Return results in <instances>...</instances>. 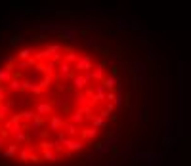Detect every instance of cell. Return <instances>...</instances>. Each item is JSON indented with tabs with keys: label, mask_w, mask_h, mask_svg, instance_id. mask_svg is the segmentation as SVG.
Masks as SVG:
<instances>
[{
	"label": "cell",
	"mask_w": 191,
	"mask_h": 166,
	"mask_svg": "<svg viewBox=\"0 0 191 166\" xmlns=\"http://www.w3.org/2000/svg\"><path fill=\"white\" fill-rule=\"evenodd\" d=\"M12 141H15V143H27V145H31V134L27 132V130H17V132H14L12 134Z\"/></svg>",
	"instance_id": "cell-6"
},
{
	"label": "cell",
	"mask_w": 191,
	"mask_h": 166,
	"mask_svg": "<svg viewBox=\"0 0 191 166\" xmlns=\"http://www.w3.org/2000/svg\"><path fill=\"white\" fill-rule=\"evenodd\" d=\"M14 80H25V75H23V71H15V73H14Z\"/></svg>",
	"instance_id": "cell-30"
},
{
	"label": "cell",
	"mask_w": 191,
	"mask_h": 166,
	"mask_svg": "<svg viewBox=\"0 0 191 166\" xmlns=\"http://www.w3.org/2000/svg\"><path fill=\"white\" fill-rule=\"evenodd\" d=\"M79 59H80V54H79V52H69V54H65V56H63V61H65V63H69V65H73V67L77 65V61H79Z\"/></svg>",
	"instance_id": "cell-17"
},
{
	"label": "cell",
	"mask_w": 191,
	"mask_h": 166,
	"mask_svg": "<svg viewBox=\"0 0 191 166\" xmlns=\"http://www.w3.org/2000/svg\"><path fill=\"white\" fill-rule=\"evenodd\" d=\"M56 111V99H46V101H38L36 107H35V113L42 118H50Z\"/></svg>",
	"instance_id": "cell-1"
},
{
	"label": "cell",
	"mask_w": 191,
	"mask_h": 166,
	"mask_svg": "<svg viewBox=\"0 0 191 166\" xmlns=\"http://www.w3.org/2000/svg\"><path fill=\"white\" fill-rule=\"evenodd\" d=\"M44 158H42V153H31V158H29V164H42Z\"/></svg>",
	"instance_id": "cell-27"
},
{
	"label": "cell",
	"mask_w": 191,
	"mask_h": 166,
	"mask_svg": "<svg viewBox=\"0 0 191 166\" xmlns=\"http://www.w3.org/2000/svg\"><path fill=\"white\" fill-rule=\"evenodd\" d=\"M59 40L69 42V40H73V35H71V33H61V35H59Z\"/></svg>",
	"instance_id": "cell-29"
},
{
	"label": "cell",
	"mask_w": 191,
	"mask_h": 166,
	"mask_svg": "<svg viewBox=\"0 0 191 166\" xmlns=\"http://www.w3.org/2000/svg\"><path fill=\"white\" fill-rule=\"evenodd\" d=\"M84 120H86V116H84V109H80V107H75L73 115L69 116V122H73V124H77L79 128H82Z\"/></svg>",
	"instance_id": "cell-8"
},
{
	"label": "cell",
	"mask_w": 191,
	"mask_h": 166,
	"mask_svg": "<svg viewBox=\"0 0 191 166\" xmlns=\"http://www.w3.org/2000/svg\"><path fill=\"white\" fill-rule=\"evenodd\" d=\"M100 84H103V88L107 90V92H113V90H117V84H118V80H117V77H111V75H107Z\"/></svg>",
	"instance_id": "cell-14"
},
{
	"label": "cell",
	"mask_w": 191,
	"mask_h": 166,
	"mask_svg": "<svg viewBox=\"0 0 191 166\" xmlns=\"http://www.w3.org/2000/svg\"><path fill=\"white\" fill-rule=\"evenodd\" d=\"M105 67H107V61H100L98 65H96L94 67V71H92V73H94V82H101L107 75H105Z\"/></svg>",
	"instance_id": "cell-9"
},
{
	"label": "cell",
	"mask_w": 191,
	"mask_h": 166,
	"mask_svg": "<svg viewBox=\"0 0 191 166\" xmlns=\"http://www.w3.org/2000/svg\"><path fill=\"white\" fill-rule=\"evenodd\" d=\"M29 92H31V94H33V96H35V98H40V96H42V92H44V90H42V88H40V84H33V86H31V88H29Z\"/></svg>",
	"instance_id": "cell-28"
},
{
	"label": "cell",
	"mask_w": 191,
	"mask_h": 166,
	"mask_svg": "<svg viewBox=\"0 0 191 166\" xmlns=\"http://www.w3.org/2000/svg\"><path fill=\"white\" fill-rule=\"evenodd\" d=\"M36 63H38V61H36V59H35V56H33L31 59H27V61H19L17 65H19V69H29V67H33V69H35V67H36Z\"/></svg>",
	"instance_id": "cell-23"
},
{
	"label": "cell",
	"mask_w": 191,
	"mask_h": 166,
	"mask_svg": "<svg viewBox=\"0 0 191 166\" xmlns=\"http://www.w3.org/2000/svg\"><path fill=\"white\" fill-rule=\"evenodd\" d=\"M84 164H86V160H77L73 166H84Z\"/></svg>",
	"instance_id": "cell-31"
},
{
	"label": "cell",
	"mask_w": 191,
	"mask_h": 166,
	"mask_svg": "<svg viewBox=\"0 0 191 166\" xmlns=\"http://www.w3.org/2000/svg\"><path fill=\"white\" fill-rule=\"evenodd\" d=\"M92 126L98 128V130H101V128H107V122H105V118H101L100 115H96L94 120H92Z\"/></svg>",
	"instance_id": "cell-22"
},
{
	"label": "cell",
	"mask_w": 191,
	"mask_h": 166,
	"mask_svg": "<svg viewBox=\"0 0 191 166\" xmlns=\"http://www.w3.org/2000/svg\"><path fill=\"white\" fill-rule=\"evenodd\" d=\"M67 122L69 120H65V118L61 116V115H52L50 118H48V130L50 132H56V134H59V132H65V126H67Z\"/></svg>",
	"instance_id": "cell-4"
},
{
	"label": "cell",
	"mask_w": 191,
	"mask_h": 166,
	"mask_svg": "<svg viewBox=\"0 0 191 166\" xmlns=\"http://www.w3.org/2000/svg\"><path fill=\"white\" fill-rule=\"evenodd\" d=\"M79 137L84 141V143H86V141H94L96 137H98V128H94V126H82Z\"/></svg>",
	"instance_id": "cell-5"
},
{
	"label": "cell",
	"mask_w": 191,
	"mask_h": 166,
	"mask_svg": "<svg viewBox=\"0 0 191 166\" xmlns=\"http://www.w3.org/2000/svg\"><path fill=\"white\" fill-rule=\"evenodd\" d=\"M94 59H92V56L90 54H86V52H82L80 54V59L77 61V65H75V73H79V75H84V73H88V71H94Z\"/></svg>",
	"instance_id": "cell-2"
},
{
	"label": "cell",
	"mask_w": 191,
	"mask_h": 166,
	"mask_svg": "<svg viewBox=\"0 0 191 166\" xmlns=\"http://www.w3.org/2000/svg\"><path fill=\"white\" fill-rule=\"evenodd\" d=\"M65 134H67L69 137H79L80 128H79L77 124H73V122H67V126H65Z\"/></svg>",
	"instance_id": "cell-16"
},
{
	"label": "cell",
	"mask_w": 191,
	"mask_h": 166,
	"mask_svg": "<svg viewBox=\"0 0 191 166\" xmlns=\"http://www.w3.org/2000/svg\"><path fill=\"white\" fill-rule=\"evenodd\" d=\"M44 48L52 54V57L57 56V54H63V44H59V42H50V44H46Z\"/></svg>",
	"instance_id": "cell-15"
},
{
	"label": "cell",
	"mask_w": 191,
	"mask_h": 166,
	"mask_svg": "<svg viewBox=\"0 0 191 166\" xmlns=\"http://www.w3.org/2000/svg\"><path fill=\"white\" fill-rule=\"evenodd\" d=\"M42 153V158L46 160V162H59V158H57V151H40Z\"/></svg>",
	"instance_id": "cell-19"
},
{
	"label": "cell",
	"mask_w": 191,
	"mask_h": 166,
	"mask_svg": "<svg viewBox=\"0 0 191 166\" xmlns=\"http://www.w3.org/2000/svg\"><path fill=\"white\" fill-rule=\"evenodd\" d=\"M88 86H90V84L86 82L84 75H79V73H77V77H75L73 80H71V88H73V92H84Z\"/></svg>",
	"instance_id": "cell-7"
},
{
	"label": "cell",
	"mask_w": 191,
	"mask_h": 166,
	"mask_svg": "<svg viewBox=\"0 0 191 166\" xmlns=\"http://www.w3.org/2000/svg\"><path fill=\"white\" fill-rule=\"evenodd\" d=\"M10 111H12V109H10L6 103H4V105H0V122H6V120H8Z\"/></svg>",
	"instance_id": "cell-24"
},
{
	"label": "cell",
	"mask_w": 191,
	"mask_h": 166,
	"mask_svg": "<svg viewBox=\"0 0 191 166\" xmlns=\"http://www.w3.org/2000/svg\"><path fill=\"white\" fill-rule=\"evenodd\" d=\"M35 54H36V50L33 48V46H25V48H21V50L15 52V57H17V61H27V59H31Z\"/></svg>",
	"instance_id": "cell-10"
},
{
	"label": "cell",
	"mask_w": 191,
	"mask_h": 166,
	"mask_svg": "<svg viewBox=\"0 0 191 166\" xmlns=\"http://www.w3.org/2000/svg\"><path fill=\"white\" fill-rule=\"evenodd\" d=\"M31 153H33V149H31V145H27V147H21V149H19V155H17V160H19L21 164H29V158H31Z\"/></svg>",
	"instance_id": "cell-13"
},
{
	"label": "cell",
	"mask_w": 191,
	"mask_h": 166,
	"mask_svg": "<svg viewBox=\"0 0 191 166\" xmlns=\"http://www.w3.org/2000/svg\"><path fill=\"white\" fill-rule=\"evenodd\" d=\"M54 80H56V75H46V77H42L40 78V88L42 90H48V88H50V86H54Z\"/></svg>",
	"instance_id": "cell-18"
},
{
	"label": "cell",
	"mask_w": 191,
	"mask_h": 166,
	"mask_svg": "<svg viewBox=\"0 0 191 166\" xmlns=\"http://www.w3.org/2000/svg\"><path fill=\"white\" fill-rule=\"evenodd\" d=\"M17 155H19V143L10 141L8 147H6L4 153H2V157H4V158H15V160H17Z\"/></svg>",
	"instance_id": "cell-12"
},
{
	"label": "cell",
	"mask_w": 191,
	"mask_h": 166,
	"mask_svg": "<svg viewBox=\"0 0 191 166\" xmlns=\"http://www.w3.org/2000/svg\"><path fill=\"white\" fill-rule=\"evenodd\" d=\"M61 145H63V149H67L71 153H82L84 147H86V143L80 137H69V136L61 141Z\"/></svg>",
	"instance_id": "cell-3"
},
{
	"label": "cell",
	"mask_w": 191,
	"mask_h": 166,
	"mask_svg": "<svg viewBox=\"0 0 191 166\" xmlns=\"http://www.w3.org/2000/svg\"><path fill=\"white\" fill-rule=\"evenodd\" d=\"M8 88H10V92H23L21 80H12V82L8 84Z\"/></svg>",
	"instance_id": "cell-26"
},
{
	"label": "cell",
	"mask_w": 191,
	"mask_h": 166,
	"mask_svg": "<svg viewBox=\"0 0 191 166\" xmlns=\"http://www.w3.org/2000/svg\"><path fill=\"white\" fill-rule=\"evenodd\" d=\"M35 59H36V61H50V59H52V54L48 52L46 48H42V50H36Z\"/></svg>",
	"instance_id": "cell-20"
},
{
	"label": "cell",
	"mask_w": 191,
	"mask_h": 166,
	"mask_svg": "<svg viewBox=\"0 0 191 166\" xmlns=\"http://www.w3.org/2000/svg\"><path fill=\"white\" fill-rule=\"evenodd\" d=\"M73 99L77 103V107L80 109H86V107H92V101L84 96V92H73Z\"/></svg>",
	"instance_id": "cell-11"
},
{
	"label": "cell",
	"mask_w": 191,
	"mask_h": 166,
	"mask_svg": "<svg viewBox=\"0 0 191 166\" xmlns=\"http://www.w3.org/2000/svg\"><path fill=\"white\" fill-rule=\"evenodd\" d=\"M21 113V116H23V122H33L35 118H36V113L33 111V109H23V111H19Z\"/></svg>",
	"instance_id": "cell-21"
},
{
	"label": "cell",
	"mask_w": 191,
	"mask_h": 166,
	"mask_svg": "<svg viewBox=\"0 0 191 166\" xmlns=\"http://www.w3.org/2000/svg\"><path fill=\"white\" fill-rule=\"evenodd\" d=\"M23 40H25V38H23V35H21V33H15V35H12V36H10V40H8V42H10V46H15V44H21Z\"/></svg>",
	"instance_id": "cell-25"
},
{
	"label": "cell",
	"mask_w": 191,
	"mask_h": 166,
	"mask_svg": "<svg viewBox=\"0 0 191 166\" xmlns=\"http://www.w3.org/2000/svg\"><path fill=\"white\" fill-rule=\"evenodd\" d=\"M0 166H10V162L8 160H0Z\"/></svg>",
	"instance_id": "cell-32"
}]
</instances>
